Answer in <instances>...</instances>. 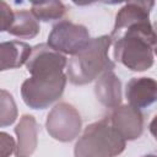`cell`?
<instances>
[{
	"instance_id": "6da1fadb",
	"label": "cell",
	"mask_w": 157,
	"mask_h": 157,
	"mask_svg": "<svg viewBox=\"0 0 157 157\" xmlns=\"http://www.w3.org/2000/svg\"><path fill=\"white\" fill-rule=\"evenodd\" d=\"M155 29L150 21L130 26L113 40L114 59L131 71H145L153 65Z\"/></svg>"
},
{
	"instance_id": "9c48e42d",
	"label": "cell",
	"mask_w": 157,
	"mask_h": 157,
	"mask_svg": "<svg viewBox=\"0 0 157 157\" xmlns=\"http://www.w3.org/2000/svg\"><path fill=\"white\" fill-rule=\"evenodd\" d=\"M153 1H129L117 13L114 27L110 34L112 40H115L123 31L132 25L150 21V12L153 7Z\"/></svg>"
},
{
	"instance_id": "e0dca14e",
	"label": "cell",
	"mask_w": 157,
	"mask_h": 157,
	"mask_svg": "<svg viewBox=\"0 0 157 157\" xmlns=\"http://www.w3.org/2000/svg\"><path fill=\"white\" fill-rule=\"evenodd\" d=\"M15 17V11L11 10V7L5 2H0V31L7 32L9 27L11 26Z\"/></svg>"
},
{
	"instance_id": "2e32d148",
	"label": "cell",
	"mask_w": 157,
	"mask_h": 157,
	"mask_svg": "<svg viewBox=\"0 0 157 157\" xmlns=\"http://www.w3.org/2000/svg\"><path fill=\"white\" fill-rule=\"evenodd\" d=\"M0 125L1 128H5L7 125H11L15 123L17 118V108L15 104V101L12 96L6 91L1 90V97H0Z\"/></svg>"
},
{
	"instance_id": "3957f363",
	"label": "cell",
	"mask_w": 157,
	"mask_h": 157,
	"mask_svg": "<svg viewBox=\"0 0 157 157\" xmlns=\"http://www.w3.org/2000/svg\"><path fill=\"white\" fill-rule=\"evenodd\" d=\"M126 141L112 126L109 117L87 125L78 137L74 157H118L124 152Z\"/></svg>"
},
{
	"instance_id": "d6986e66",
	"label": "cell",
	"mask_w": 157,
	"mask_h": 157,
	"mask_svg": "<svg viewBox=\"0 0 157 157\" xmlns=\"http://www.w3.org/2000/svg\"><path fill=\"white\" fill-rule=\"evenodd\" d=\"M150 132L152 134V136L155 137V140L157 141V114L153 117V119L150 123Z\"/></svg>"
},
{
	"instance_id": "8fae6325",
	"label": "cell",
	"mask_w": 157,
	"mask_h": 157,
	"mask_svg": "<svg viewBox=\"0 0 157 157\" xmlns=\"http://www.w3.org/2000/svg\"><path fill=\"white\" fill-rule=\"evenodd\" d=\"M39 128L40 126L33 115L23 114L20 118V121L15 128V134L17 136V144L15 151L16 157L32 156L38 144Z\"/></svg>"
},
{
	"instance_id": "9a60e30c",
	"label": "cell",
	"mask_w": 157,
	"mask_h": 157,
	"mask_svg": "<svg viewBox=\"0 0 157 157\" xmlns=\"http://www.w3.org/2000/svg\"><path fill=\"white\" fill-rule=\"evenodd\" d=\"M31 12L38 21L48 22L53 20H60L66 12V6L61 1L32 2Z\"/></svg>"
},
{
	"instance_id": "4fadbf2b",
	"label": "cell",
	"mask_w": 157,
	"mask_h": 157,
	"mask_svg": "<svg viewBox=\"0 0 157 157\" xmlns=\"http://www.w3.org/2000/svg\"><path fill=\"white\" fill-rule=\"evenodd\" d=\"M32 47L21 40L2 42L0 44V70L17 69L26 64L31 56Z\"/></svg>"
},
{
	"instance_id": "277c9868",
	"label": "cell",
	"mask_w": 157,
	"mask_h": 157,
	"mask_svg": "<svg viewBox=\"0 0 157 157\" xmlns=\"http://www.w3.org/2000/svg\"><path fill=\"white\" fill-rule=\"evenodd\" d=\"M67 76L64 71L55 75L31 76L21 86L22 99L32 109H45L63 96Z\"/></svg>"
},
{
	"instance_id": "7c38bea8",
	"label": "cell",
	"mask_w": 157,
	"mask_h": 157,
	"mask_svg": "<svg viewBox=\"0 0 157 157\" xmlns=\"http://www.w3.org/2000/svg\"><path fill=\"white\" fill-rule=\"evenodd\" d=\"M94 94L105 108H117L121 104V82L113 70L103 72L96 81Z\"/></svg>"
},
{
	"instance_id": "ba28073f",
	"label": "cell",
	"mask_w": 157,
	"mask_h": 157,
	"mask_svg": "<svg viewBox=\"0 0 157 157\" xmlns=\"http://www.w3.org/2000/svg\"><path fill=\"white\" fill-rule=\"evenodd\" d=\"M112 126L126 141L139 139L144 132V115L140 109L128 104H120L108 115Z\"/></svg>"
},
{
	"instance_id": "5bb4252c",
	"label": "cell",
	"mask_w": 157,
	"mask_h": 157,
	"mask_svg": "<svg viewBox=\"0 0 157 157\" xmlns=\"http://www.w3.org/2000/svg\"><path fill=\"white\" fill-rule=\"evenodd\" d=\"M39 23L38 20L33 16L31 11L27 10H17L15 11V17L11 26L7 29V33L23 38L32 39L39 33Z\"/></svg>"
},
{
	"instance_id": "ffe728a7",
	"label": "cell",
	"mask_w": 157,
	"mask_h": 157,
	"mask_svg": "<svg viewBox=\"0 0 157 157\" xmlns=\"http://www.w3.org/2000/svg\"><path fill=\"white\" fill-rule=\"evenodd\" d=\"M153 29H155V34H156V38H155V44H153V53L157 55V22L155 23Z\"/></svg>"
},
{
	"instance_id": "30bf717a",
	"label": "cell",
	"mask_w": 157,
	"mask_h": 157,
	"mask_svg": "<svg viewBox=\"0 0 157 157\" xmlns=\"http://www.w3.org/2000/svg\"><path fill=\"white\" fill-rule=\"evenodd\" d=\"M125 96L130 105L142 109L157 102V81L152 77H132L128 81Z\"/></svg>"
},
{
	"instance_id": "ac0fdd59",
	"label": "cell",
	"mask_w": 157,
	"mask_h": 157,
	"mask_svg": "<svg viewBox=\"0 0 157 157\" xmlns=\"http://www.w3.org/2000/svg\"><path fill=\"white\" fill-rule=\"evenodd\" d=\"M0 140H1V157H9L12 152L16 151V144L7 132L2 131L0 134Z\"/></svg>"
},
{
	"instance_id": "7a4b0ae2",
	"label": "cell",
	"mask_w": 157,
	"mask_h": 157,
	"mask_svg": "<svg viewBox=\"0 0 157 157\" xmlns=\"http://www.w3.org/2000/svg\"><path fill=\"white\" fill-rule=\"evenodd\" d=\"M113 40L110 36L91 38L87 45L69 59L66 76L74 85H87L97 80L103 72L114 70L115 64L109 59L108 52Z\"/></svg>"
},
{
	"instance_id": "44dd1931",
	"label": "cell",
	"mask_w": 157,
	"mask_h": 157,
	"mask_svg": "<svg viewBox=\"0 0 157 157\" xmlns=\"http://www.w3.org/2000/svg\"><path fill=\"white\" fill-rule=\"evenodd\" d=\"M142 157H157V155H145Z\"/></svg>"
},
{
	"instance_id": "8992f818",
	"label": "cell",
	"mask_w": 157,
	"mask_h": 157,
	"mask_svg": "<svg viewBox=\"0 0 157 157\" xmlns=\"http://www.w3.org/2000/svg\"><path fill=\"white\" fill-rule=\"evenodd\" d=\"M91 40L90 32L83 25H77L67 20L55 23L48 36V44L61 54L75 55Z\"/></svg>"
},
{
	"instance_id": "5b68a950",
	"label": "cell",
	"mask_w": 157,
	"mask_h": 157,
	"mask_svg": "<svg viewBox=\"0 0 157 157\" xmlns=\"http://www.w3.org/2000/svg\"><path fill=\"white\" fill-rule=\"evenodd\" d=\"M45 128L48 134L56 141L70 142L75 140L82 128L78 110L67 102L55 104L47 115Z\"/></svg>"
},
{
	"instance_id": "52a82bcc",
	"label": "cell",
	"mask_w": 157,
	"mask_h": 157,
	"mask_svg": "<svg viewBox=\"0 0 157 157\" xmlns=\"http://www.w3.org/2000/svg\"><path fill=\"white\" fill-rule=\"evenodd\" d=\"M66 64L67 59L64 54L54 50L48 43H40L32 47L26 67L32 76H42L63 72Z\"/></svg>"
}]
</instances>
